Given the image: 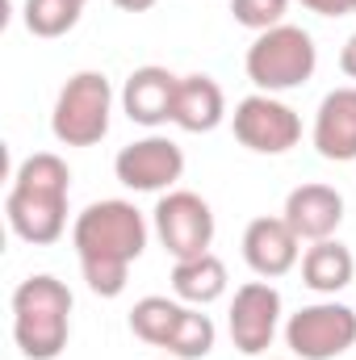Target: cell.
Masks as SVG:
<instances>
[{"mask_svg":"<svg viewBox=\"0 0 356 360\" xmlns=\"http://www.w3.org/2000/svg\"><path fill=\"white\" fill-rule=\"evenodd\" d=\"M356 344V310L323 297L289 314L285 323V348L298 360H336Z\"/></svg>","mask_w":356,"mask_h":360,"instance_id":"8992f818","label":"cell"},{"mask_svg":"<svg viewBox=\"0 0 356 360\" xmlns=\"http://www.w3.org/2000/svg\"><path fill=\"white\" fill-rule=\"evenodd\" d=\"M13 340L25 360H59L72 340V289L51 276H25L13 289Z\"/></svg>","mask_w":356,"mask_h":360,"instance_id":"3957f363","label":"cell"},{"mask_svg":"<svg viewBox=\"0 0 356 360\" xmlns=\"http://www.w3.org/2000/svg\"><path fill=\"white\" fill-rule=\"evenodd\" d=\"M222 122H227V96L218 89V80L205 76V72L180 76L177 105H172V126H180L184 134H210Z\"/></svg>","mask_w":356,"mask_h":360,"instance_id":"9a60e30c","label":"cell"},{"mask_svg":"<svg viewBox=\"0 0 356 360\" xmlns=\"http://www.w3.org/2000/svg\"><path fill=\"white\" fill-rule=\"evenodd\" d=\"M314 151L331 164H352L356 160V84L331 89L319 101L314 113Z\"/></svg>","mask_w":356,"mask_h":360,"instance_id":"5bb4252c","label":"cell"},{"mask_svg":"<svg viewBox=\"0 0 356 360\" xmlns=\"http://www.w3.org/2000/svg\"><path fill=\"white\" fill-rule=\"evenodd\" d=\"M298 4L319 13V17H348V13H356V0H298Z\"/></svg>","mask_w":356,"mask_h":360,"instance_id":"7402d4cb","label":"cell"},{"mask_svg":"<svg viewBox=\"0 0 356 360\" xmlns=\"http://www.w3.org/2000/svg\"><path fill=\"white\" fill-rule=\"evenodd\" d=\"M151 226L164 243V252L172 260H193L205 256L214 243V210L205 197L189 193V188H168L155 210H151Z\"/></svg>","mask_w":356,"mask_h":360,"instance_id":"52a82bcc","label":"cell"},{"mask_svg":"<svg viewBox=\"0 0 356 360\" xmlns=\"http://www.w3.org/2000/svg\"><path fill=\"white\" fill-rule=\"evenodd\" d=\"M177 89H180V76H172L168 68H134L122 84V113L134 122V126H164L172 122V105H177Z\"/></svg>","mask_w":356,"mask_h":360,"instance_id":"4fadbf2b","label":"cell"},{"mask_svg":"<svg viewBox=\"0 0 356 360\" xmlns=\"http://www.w3.org/2000/svg\"><path fill=\"white\" fill-rule=\"evenodd\" d=\"M113 176L134 193H168L184 176V151L168 134H147L134 139L117 151L113 160Z\"/></svg>","mask_w":356,"mask_h":360,"instance_id":"30bf717a","label":"cell"},{"mask_svg":"<svg viewBox=\"0 0 356 360\" xmlns=\"http://www.w3.org/2000/svg\"><path fill=\"white\" fill-rule=\"evenodd\" d=\"M68 193H72V168L63 164V155L34 151L30 160L17 164L4 197L8 231L34 248L59 243L68 231Z\"/></svg>","mask_w":356,"mask_h":360,"instance_id":"7a4b0ae2","label":"cell"},{"mask_svg":"<svg viewBox=\"0 0 356 360\" xmlns=\"http://www.w3.org/2000/svg\"><path fill=\"white\" fill-rule=\"evenodd\" d=\"M84 4L80 0H25L21 21L34 38H63L80 25Z\"/></svg>","mask_w":356,"mask_h":360,"instance_id":"ffe728a7","label":"cell"},{"mask_svg":"<svg viewBox=\"0 0 356 360\" xmlns=\"http://www.w3.org/2000/svg\"><path fill=\"white\" fill-rule=\"evenodd\" d=\"M356 260L340 239H319L302 252V285L319 297H336L352 285Z\"/></svg>","mask_w":356,"mask_h":360,"instance_id":"2e32d148","label":"cell"},{"mask_svg":"<svg viewBox=\"0 0 356 360\" xmlns=\"http://www.w3.org/2000/svg\"><path fill=\"white\" fill-rule=\"evenodd\" d=\"M180 314H184V302H180V297H160V293L139 297L134 310H130V331H134L143 344H151V348H168Z\"/></svg>","mask_w":356,"mask_h":360,"instance_id":"ac0fdd59","label":"cell"},{"mask_svg":"<svg viewBox=\"0 0 356 360\" xmlns=\"http://www.w3.org/2000/svg\"><path fill=\"white\" fill-rule=\"evenodd\" d=\"M122 13H147V8H155L160 0H113Z\"/></svg>","mask_w":356,"mask_h":360,"instance_id":"cb8c5ba5","label":"cell"},{"mask_svg":"<svg viewBox=\"0 0 356 360\" xmlns=\"http://www.w3.org/2000/svg\"><path fill=\"white\" fill-rule=\"evenodd\" d=\"M168 360H172V356H168Z\"/></svg>","mask_w":356,"mask_h":360,"instance_id":"484cf974","label":"cell"},{"mask_svg":"<svg viewBox=\"0 0 356 360\" xmlns=\"http://www.w3.org/2000/svg\"><path fill=\"white\" fill-rule=\"evenodd\" d=\"M276 327H281V293H276V285L272 281L239 285L235 297H231V314H227L231 344L243 356H260V352L272 348Z\"/></svg>","mask_w":356,"mask_h":360,"instance_id":"9c48e42d","label":"cell"},{"mask_svg":"<svg viewBox=\"0 0 356 360\" xmlns=\"http://www.w3.org/2000/svg\"><path fill=\"white\" fill-rule=\"evenodd\" d=\"M243 260H248V269L256 272L260 281H276V276H285V272L298 269V260H302V239L293 235V226L276 214H260V218H252L248 222V231H243Z\"/></svg>","mask_w":356,"mask_h":360,"instance_id":"8fae6325","label":"cell"},{"mask_svg":"<svg viewBox=\"0 0 356 360\" xmlns=\"http://www.w3.org/2000/svg\"><path fill=\"white\" fill-rule=\"evenodd\" d=\"M340 72H344L348 80H356V34L344 42V51H340Z\"/></svg>","mask_w":356,"mask_h":360,"instance_id":"603a6c76","label":"cell"},{"mask_svg":"<svg viewBox=\"0 0 356 360\" xmlns=\"http://www.w3.org/2000/svg\"><path fill=\"white\" fill-rule=\"evenodd\" d=\"M80 4H89V0H80Z\"/></svg>","mask_w":356,"mask_h":360,"instance_id":"d4e9b609","label":"cell"},{"mask_svg":"<svg viewBox=\"0 0 356 360\" xmlns=\"http://www.w3.org/2000/svg\"><path fill=\"white\" fill-rule=\"evenodd\" d=\"M72 248L92 293L122 297L130 264L147 252V218L122 197L92 201L72 222Z\"/></svg>","mask_w":356,"mask_h":360,"instance_id":"6da1fadb","label":"cell"},{"mask_svg":"<svg viewBox=\"0 0 356 360\" xmlns=\"http://www.w3.org/2000/svg\"><path fill=\"white\" fill-rule=\"evenodd\" d=\"M248 80L256 84V92H289L302 89L314 68H319V46L302 25H272L265 34H256V42L248 46Z\"/></svg>","mask_w":356,"mask_h":360,"instance_id":"277c9868","label":"cell"},{"mask_svg":"<svg viewBox=\"0 0 356 360\" xmlns=\"http://www.w3.org/2000/svg\"><path fill=\"white\" fill-rule=\"evenodd\" d=\"M113 117V89L105 72H76L59 96L51 113V134L63 147H96L109 134Z\"/></svg>","mask_w":356,"mask_h":360,"instance_id":"5b68a950","label":"cell"},{"mask_svg":"<svg viewBox=\"0 0 356 360\" xmlns=\"http://www.w3.org/2000/svg\"><path fill=\"white\" fill-rule=\"evenodd\" d=\"M227 264L205 252V256H193V260H177L172 264V293H177L184 306H214L222 293H227Z\"/></svg>","mask_w":356,"mask_h":360,"instance_id":"e0dca14e","label":"cell"},{"mask_svg":"<svg viewBox=\"0 0 356 360\" xmlns=\"http://www.w3.org/2000/svg\"><path fill=\"white\" fill-rule=\"evenodd\" d=\"M285 13H289V0H231L235 25H243L252 34H265L272 25H285Z\"/></svg>","mask_w":356,"mask_h":360,"instance_id":"44dd1931","label":"cell"},{"mask_svg":"<svg viewBox=\"0 0 356 360\" xmlns=\"http://www.w3.org/2000/svg\"><path fill=\"white\" fill-rule=\"evenodd\" d=\"M214 340H218L214 319L201 314V306H184V314H180L177 331H172V340H168L164 352L172 360H205L214 352Z\"/></svg>","mask_w":356,"mask_h":360,"instance_id":"d6986e66","label":"cell"},{"mask_svg":"<svg viewBox=\"0 0 356 360\" xmlns=\"http://www.w3.org/2000/svg\"><path fill=\"white\" fill-rule=\"evenodd\" d=\"M281 218L293 226V235L302 243H319V239H336L340 222H344V193L331 188V184H298L289 197H285V210Z\"/></svg>","mask_w":356,"mask_h":360,"instance_id":"7c38bea8","label":"cell"},{"mask_svg":"<svg viewBox=\"0 0 356 360\" xmlns=\"http://www.w3.org/2000/svg\"><path fill=\"white\" fill-rule=\"evenodd\" d=\"M231 130L256 155H285L302 139V117L285 101H276L272 92H252V96H243L235 105Z\"/></svg>","mask_w":356,"mask_h":360,"instance_id":"ba28073f","label":"cell"}]
</instances>
